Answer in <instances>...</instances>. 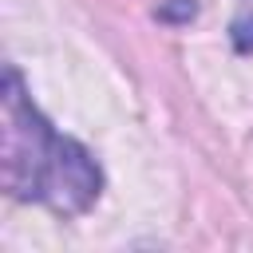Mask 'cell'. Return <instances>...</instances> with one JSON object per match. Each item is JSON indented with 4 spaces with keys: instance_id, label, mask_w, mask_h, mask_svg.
<instances>
[{
    "instance_id": "obj_1",
    "label": "cell",
    "mask_w": 253,
    "mask_h": 253,
    "mask_svg": "<svg viewBox=\"0 0 253 253\" xmlns=\"http://www.w3.org/2000/svg\"><path fill=\"white\" fill-rule=\"evenodd\" d=\"M4 186L20 202H40L59 217H79L99 202L103 170L87 146L59 134L28 99L16 67L4 71Z\"/></svg>"
},
{
    "instance_id": "obj_2",
    "label": "cell",
    "mask_w": 253,
    "mask_h": 253,
    "mask_svg": "<svg viewBox=\"0 0 253 253\" xmlns=\"http://www.w3.org/2000/svg\"><path fill=\"white\" fill-rule=\"evenodd\" d=\"M194 12H198L194 0H170V4L158 8V20H166V24H186V20H194Z\"/></svg>"
},
{
    "instance_id": "obj_3",
    "label": "cell",
    "mask_w": 253,
    "mask_h": 253,
    "mask_svg": "<svg viewBox=\"0 0 253 253\" xmlns=\"http://www.w3.org/2000/svg\"><path fill=\"white\" fill-rule=\"evenodd\" d=\"M233 43H237L241 55L253 51V20H237V24H233Z\"/></svg>"
}]
</instances>
